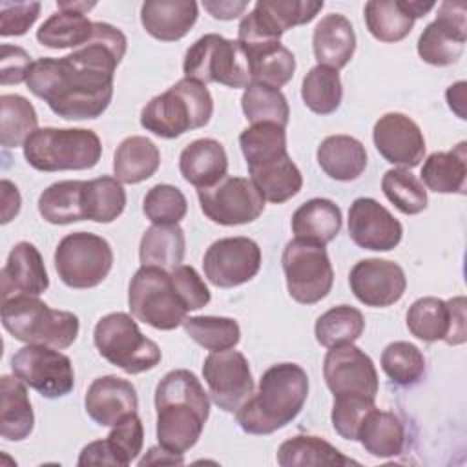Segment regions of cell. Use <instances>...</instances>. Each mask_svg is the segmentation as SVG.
Returning a JSON list of instances; mask_svg holds the SVG:
<instances>
[{
	"label": "cell",
	"mask_w": 467,
	"mask_h": 467,
	"mask_svg": "<svg viewBox=\"0 0 467 467\" xmlns=\"http://www.w3.org/2000/svg\"><path fill=\"white\" fill-rule=\"evenodd\" d=\"M208 281L219 288L248 283L261 268V248L250 237H223L208 246L202 257Z\"/></svg>",
	"instance_id": "obj_15"
},
{
	"label": "cell",
	"mask_w": 467,
	"mask_h": 467,
	"mask_svg": "<svg viewBox=\"0 0 467 467\" xmlns=\"http://www.w3.org/2000/svg\"><path fill=\"white\" fill-rule=\"evenodd\" d=\"M11 370L44 398H62L75 387L71 359L47 345H26L11 358Z\"/></svg>",
	"instance_id": "obj_13"
},
{
	"label": "cell",
	"mask_w": 467,
	"mask_h": 467,
	"mask_svg": "<svg viewBox=\"0 0 467 467\" xmlns=\"http://www.w3.org/2000/svg\"><path fill=\"white\" fill-rule=\"evenodd\" d=\"M2 301L15 296H40L49 286L44 259L35 244L29 241L16 243L0 274Z\"/></svg>",
	"instance_id": "obj_22"
},
{
	"label": "cell",
	"mask_w": 467,
	"mask_h": 467,
	"mask_svg": "<svg viewBox=\"0 0 467 467\" xmlns=\"http://www.w3.org/2000/svg\"><path fill=\"white\" fill-rule=\"evenodd\" d=\"M155 409L159 445L184 454L201 438L210 416V400L193 372L175 368L159 381Z\"/></svg>",
	"instance_id": "obj_2"
},
{
	"label": "cell",
	"mask_w": 467,
	"mask_h": 467,
	"mask_svg": "<svg viewBox=\"0 0 467 467\" xmlns=\"http://www.w3.org/2000/svg\"><path fill=\"white\" fill-rule=\"evenodd\" d=\"M283 272L288 294L301 305H314L328 296L334 285V268L325 246L292 239L283 250Z\"/></svg>",
	"instance_id": "obj_11"
},
{
	"label": "cell",
	"mask_w": 467,
	"mask_h": 467,
	"mask_svg": "<svg viewBox=\"0 0 467 467\" xmlns=\"http://www.w3.org/2000/svg\"><path fill=\"white\" fill-rule=\"evenodd\" d=\"M142 212L153 224H177L188 212V201L177 186L155 184L144 195Z\"/></svg>",
	"instance_id": "obj_50"
},
{
	"label": "cell",
	"mask_w": 467,
	"mask_h": 467,
	"mask_svg": "<svg viewBox=\"0 0 467 467\" xmlns=\"http://www.w3.org/2000/svg\"><path fill=\"white\" fill-rule=\"evenodd\" d=\"M128 305L133 317L157 330L177 328L188 314L173 288L170 272L157 266H140L133 274Z\"/></svg>",
	"instance_id": "obj_9"
},
{
	"label": "cell",
	"mask_w": 467,
	"mask_h": 467,
	"mask_svg": "<svg viewBox=\"0 0 467 467\" xmlns=\"http://www.w3.org/2000/svg\"><path fill=\"white\" fill-rule=\"evenodd\" d=\"M241 108L244 117L252 124L272 122L283 128H286L288 124L290 108L286 97L275 88L259 82H250L243 91Z\"/></svg>",
	"instance_id": "obj_43"
},
{
	"label": "cell",
	"mask_w": 467,
	"mask_h": 467,
	"mask_svg": "<svg viewBox=\"0 0 467 467\" xmlns=\"http://www.w3.org/2000/svg\"><path fill=\"white\" fill-rule=\"evenodd\" d=\"M126 208V192L122 182L115 177H97L86 181L84 186V212L86 219L95 223H111Z\"/></svg>",
	"instance_id": "obj_41"
},
{
	"label": "cell",
	"mask_w": 467,
	"mask_h": 467,
	"mask_svg": "<svg viewBox=\"0 0 467 467\" xmlns=\"http://www.w3.org/2000/svg\"><path fill=\"white\" fill-rule=\"evenodd\" d=\"M451 325V310L447 301L440 297H420L407 310L409 332L427 343L445 339Z\"/></svg>",
	"instance_id": "obj_45"
},
{
	"label": "cell",
	"mask_w": 467,
	"mask_h": 467,
	"mask_svg": "<svg viewBox=\"0 0 467 467\" xmlns=\"http://www.w3.org/2000/svg\"><path fill=\"white\" fill-rule=\"evenodd\" d=\"M348 235L363 250L389 252L400 244L403 226L376 199L358 197L348 210Z\"/></svg>",
	"instance_id": "obj_20"
},
{
	"label": "cell",
	"mask_w": 467,
	"mask_h": 467,
	"mask_svg": "<svg viewBox=\"0 0 467 467\" xmlns=\"http://www.w3.org/2000/svg\"><path fill=\"white\" fill-rule=\"evenodd\" d=\"M20 210V193L18 188L4 179L2 181V224L9 223Z\"/></svg>",
	"instance_id": "obj_59"
},
{
	"label": "cell",
	"mask_w": 467,
	"mask_h": 467,
	"mask_svg": "<svg viewBox=\"0 0 467 467\" xmlns=\"http://www.w3.org/2000/svg\"><path fill=\"white\" fill-rule=\"evenodd\" d=\"M381 368L392 383L410 387L425 374V358L416 345L392 341L381 352Z\"/></svg>",
	"instance_id": "obj_47"
},
{
	"label": "cell",
	"mask_w": 467,
	"mask_h": 467,
	"mask_svg": "<svg viewBox=\"0 0 467 467\" xmlns=\"http://www.w3.org/2000/svg\"><path fill=\"white\" fill-rule=\"evenodd\" d=\"M316 155L321 170L334 181H356L367 168V150L350 135L323 139Z\"/></svg>",
	"instance_id": "obj_30"
},
{
	"label": "cell",
	"mask_w": 467,
	"mask_h": 467,
	"mask_svg": "<svg viewBox=\"0 0 467 467\" xmlns=\"http://www.w3.org/2000/svg\"><path fill=\"white\" fill-rule=\"evenodd\" d=\"M2 325L18 341L67 348L78 336V317L57 310L36 296H15L2 301Z\"/></svg>",
	"instance_id": "obj_5"
},
{
	"label": "cell",
	"mask_w": 467,
	"mask_h": 467,
	"mask_svg": "<svg viewBox=\"0 0 467 467\" xmlns=\"http://www.w3.org/2000/svg\"><path fill=\"white\" fill-rule=\"evenodd\" d=\"M182 454H175L164 447H151L148 454L139 462V465H150V463H182Z\"/></svg>",
	"instance_id": "obj_61"
},
{
	"label": "cell",
	"mask_w": 467,
	"mask_h": 467,
	"mask_svg": "<svg viewBox=\"0 0 467 467\" xmlns=\"http://www.w3.org/2000/svg\"><path fill=\"white\" fill-rule=\"evenodd\" d=\"M179 171L186 182L210 188L226 177L228 157L224 146L215 139H197L179 155Z\"/></svg>",
	"instance_id": "obj_26"
},
{
	"label": "cell",
	"mask_w": 467,
	"mask_h": 467,
	"mask_svg": "<svg viewBox=\"0 0 467 467\" xmlns=\"http://www.w3.org/2000/svg\"><path fill=\"white\" fill-rule=\"evenodd\" d=\"M186 252V237L179 224L150 226L139 244V259L142 266H157L171 272L182 263Z\"/></svg>",
	"instance_id": "obj_34"
},
{
	"label": "cell",
	"mask_w": 467,
	"mask_h": 467,
	"mask_svg": "<svg viewBox=\"0 0 467 467\" xmlns=\"http://www.w3.org/2000/svg\"><path fill=\"white\" fill-rule=\"evenodd\" d=\"M312 49L319 66L341 69L356 51V33L350 20L339 13L323 16L312 35Z\"/></svg>",
	"instance_id": "obj_27"
},
{
	"label": "cell",
	"mask_w": 467,
	"mask_h": 467,
	"mask_svg": "<svg viewBox=\"0 0 467 467\" xmlns=\"http://www.w3.org/2000/svg\"><path fill=\"white\" fill-rule=\"evenodd\" d=\"M323 378L334 396L356 394L376 400L379 389L374 361L352 343L330 347L323 361Z\"/></svg>",
	"instance_id": "obj_17"
},
{
	"label": "cell",
	"mask_w": 467,
	"mask_h": 467,
	"mask_svg": "<svg viewBox=\"0 0 467 467\" xmlns=\"http://www.w3.org/2000/svg\"><path fill=\"white\" fill-rule=\"evenodd\" d=\"M197 16L199 5L193 0H146L140 7L142 27L161 42L181 40Z\"/></svg>",
	"instance_id": "obj_24"
},
{
	"label": "cell",
	"mask_w": 467,
	"mask_h": 467,
	"mask_svg": "<svg viewBox=\"0 0 467 467\" xmlns=\"http://www.w3.org/2000/svg\"><path fill=\"white\" fill-rule=\"evenodd\" d=\"M142 443L144 429L137 412H131L119 423H115L106 438V445L115 458V463L120 467L130 465L139 456V452L142 451Z\"/></svg>",
	"instance_id": "obj_51"
},
{
	"label": "cell",
	"mask_w": 467,
	"mask_h": 467,
	"mask_svg": "<svg viewBox=\"0 0 467 467\" xmlns=\"http://www.w3.org/2000/svg\"><path fill=\"white\" fill-rule=\"evenodd\" d=\"M365 330L363 314L350 305H337L323 312L314 327L319 345L330 348L336 345L354 343Z\"/></svg>",
	"instance_id": "obj_40"
},
{
	"label": "cell",
	"mask_w": 467,
	"mask_h": 467,
	"mask_svg": "<svg viewBox=\"0 0 467 467\" xmlns=\"http://www.w3.org/2000/svg\"><path fill=\"white\" fill-rule=\"evenodd\" d=\"M202 378L213 403L224 412H235L254 392L248 359L232 348L212 352L204 359Z\"/></svg>",
	"instance_id": "obj_18"
},
{
	"label": "cell",
	"mask_w": 467,
	"mask_h": 467,
	"mask_svg": "<svg viewBox=\"0 0 467 467\" xmlns=\"http://www.w3.org/2000/svg\"><path fill=\"white\" fill-rule=\"evenodd\" d=\"M356 441L376 458H392L403 451L405 429L396 414L374 407L361 421Z\"/></svg>",
	"instance_id": "obj_32"
},
{
	"label": "cell",
	"mask_w": 467,
	"mask_h": 467,
	"mask_svg": "<svg viewBox=\"0 0 467 467\" xmlns=\"http://www.w3.org/2000/svg\"><path fill=\"white\" fill-rule=\"evenodd\" d=\"M182 327L190 339L212 352L230 350L241 339V328L232 317L192 316L182 321Z\"/></svg>",
	"instance_id": "obj_46"
},
{
	"label": "cell",
	"mask_w": 467,
	"mask_h": 467,
	"mask_svg": "<svg viewBox=\"0 0 467 467\" xmlns=\"http://www.w3.org/2000/svg\"><path fill=\"white\" fill-rule=\"evenodd\" d=\"M128 40L120 29L93 22V36L73 53L33 62L27 89L66 120L100 117L113 97V75L126 55Z\"/></svg>",
	"instance_id": "obj_1"
},
{
	"label": "cell",
	"mask_w": 467,
	"mask_h": 467,
	"mask_svg": "<svg viewBox=\"0 0 467 467\" xmlns=\"http://www.w3.org/2000/svg\"><path fill=\"white\" fill-rule=\"evenodd\" d=\"M372 140L379 155L390 164L407 170L423 161L425 137L420 126L403 113L390 111L381 115L374 124Z\"/></svg>",
	"instance_id": "obj_21"
},
{
	"label": "cell",
	"mask_w": 467,
	"mask_h": 467,
	"mask_svg": "<svg viewBox=\"0 0 467 467\" xmlns=\"http://www.w3.org/2000/svg\"><path fill=\"white\" fill-rule=\"evenodd\" d=\"M212 113L213 100L208 88L184 77L142 108L140 126L161 139H177L206 126Z\"/></svg>",
	"instance_id": "obj_4"
},
{
	"label": "cell",
	"mask_w": 467,
	"mask_h": 467,
	"mask_svg": "<svg viewBox=\"0 0 467 467\" xmlns=\"http://www.w3.org/2000/svg\"><path fill=\"white\" fill-rule=\"evenodd\" d=\"M306 396L305 368L296 363H277L263 372L257 392L235 410V420L248 434H272L301 412Z\"/></svg>",
	"instance_id": "obj_3"
},
{
	"label": "cell",
	"mask_w": 467,
	"mask_h": 467,
	"mask_svg": "<svg viewBox=\"0 0 467 467\" xmlns=\"http://www.w3.org/2000/svg\"><path fill=\"white\" fill-rule=\"evenodd\" d=\"M93 343L106 361L128 374L151 370L162 358L159 345L146 337L137 321L126 312H111L100 317L93 330Z\"/></svg>",
	"instance_id": "obj_7"
},
{
	"label": "cell",
	"mask_w": 467,
	"mask_h": 467,
	"mask_svg": "<svg viewBox=\"0 0 467 467\" xmlns=\"http://www.w3.org/2000/svg\"><path fill=\"white\" fill-rule=\"evenodd\" d=\"M239 146L246 164L286 151V131L272 122L252 124L239 135Z\"/></svg>",
	"instance_id": "obj_49"
},
{
	"label": "cell",
	"mask_w": 467,
	"mask_h": 467,
	"mask_svg": "<svg viewBox=\"0 0 467 467\" xmlns=\"http://www.w3.org/2000/svg\"><path fill=\"white\" fill-rule=\"evenodd\" d=\"M374 400L356 394H341L334 396L332 405V427L334 431L350 441L358 440V431L365 416L374 409Z\"/></svg>",
	"instance_id": "obj_52"
},
{
	"label": "cell",
	"mask_w": 467,
	"mask_h": 467,
	"mask_svg": "<svg viewBox=\"0 0 467 467\" xmlns=\"http://www.w3.org/2000/svg\"><path fill=\"white\" fill-rule=\"evenodd\" d=\"M368 33L379 42H400L414 27L416 18L405 0H370L363 9Z\"/></svg>",
	"instance_id": "obj_39"
},
{
	"label": "cell",
	"mask_w": 467,
	"mask_h": 467,
	"mask_svg": "<svg viewBox=\"0 0 467 467\" xmlns=\"http://www.w3.org/2000/svg\"><path fill=\"white\" fill-rule=\"evenodd\" d=\"M78 465H117L115 458L111 456L106 440H97L88 443L78 456Z\"/></svg>",
	"instance_id": "obj_57"
},
{
	"label": "cell",
	"mask_w": 467,
	"mask_h": 467,
	"mask_svg": "<svg viewBox=\"0 0 467 467\" xmlns=\"http://www.w3.org/2000/svg\"><path fill=\"white\" fill-rule=\"evenodd\" d=\"M252 82H259L279 89L292 80L296 71V57L279 40L252 46L244 49Z\"/></svg>",
	"instance_id": "obj_35"
},
{
	"label": "cell",
	"mask_w": 467,
	"mask_h": 467,
	"mask_svg": "<svg viewBox=\"0 0 467 467\" xmlns=\"http://www.w3.org/2000/svg\"><path fill=\"white\" fill-rule=\"evenodd\" d=\"M405 5L409 9V13L414 16V18H421L425 16L431 9H434L436 2H421V0H405Z\"/></svg>",
	"instance_id": "obj_62"
},
{
	"label": "cell",
	"mask_w": 467,
	"mask_h": 467,
	"mask_svg": "<svg viewBox=\"0 0 467 467\" xmlns=\"http://www.w3.org/2000/svg\"><path fill=\"white\" fill-rule=\"evenodd\" d=\"M86 181H58L47 186L38 197V212L51 224H71L86 219L84 212Z\"/></svg>",
	"instance_id": "obj_37"
},
{
	"label": "cell",
	"mask_w": 467,
	"mask_h": 467,
	"mask_svg": "<svg viewBox=\"0 0 467 467\" xmlns=\"http://www.w3.org/2000/svg\"><path fill=\"white\" fill-rule=\"evenodd\" d=\"M381 190L405 215H416L427 208V190L423 182L405 168L387 170L381 179Z\"/></svg>",
	"instance_id": "obj_48"
},
{
	"label": "cell",
	"mask_w": 467,
	"mask_h": 467,
	"mask_svg": "<svg viewBox=\"0 0 467 467\" xmlns=\"http://www.w3.org/2000/svg\"><path fill=\"white\" fill-rule=\"evenodd\" d=\"M339 206L323 197L303 202L292 215V232L296 239H303L316 244H328L341 230Z\"/></svg>",
	"instance_id": "obj_29"
},
{
	"label": "cell",
	"mask_w": 467,
	"mask_h": 467,
	"mask_svg": "<svg viewBox=\"0 0 467 467\" xmlns=\"http://www.w3.org/2000/svg\"><path fill=\"white\" fill-rule=\"evenodd\" d=\"M33 62L26 49L11 44H2V58H0V82L2 86L7 84H20L27 80L29 69Z\"/></svg>",
	"instance_id": "obj_55"
},
{
	"label": "cell",
	"mask_w": 467,
	"mask_h": 467,
	"mask_svg": "<svg viewBox=\"0 0 467 467\" xmlns=\"http://www.w3.org/2000/svg\"><path fill=\"white\" fill-rule=\"evenodd\" d=\"M465 88H467V82H465V80H460V82L449 86V89L445 91V99H447L449 108H451L462 120L467 119V117H465Z\"/></svg>",
	"instance_id": "obj_60"
},
{
	"label": "cell",
	"mask_w": 467,
	"mask_h": 467,
	"mask_svg": "<svg viewBox=\"0 0 467 467\" xmlns=\"http://www.w3.org/2000/svg\"><path fill=\"white\" fill-rule=\"evenodd\" d=\"M40 2H0V35L20 36L36 22Z\"/></svg>",
	"instance_id": "obj_54"
},
{
	"label": "cell",
	"mask_w": 467,
	"mask_h": 467,
	"mask_svg": "<svg viewBox=\"0 0 467 467\" xmlns=\"http://www.w3.org/2000/svg\"><path fill=\"white\" fill-rule=\"evenodd\" d=\"M301 97L305 106L317 115L334 113L343 99V86L339 73L327 66H314L301 84Z\"/></svg>",
	"instance_id": "obj_42"
},
{
	"label": "cell",
	"mask_w": 467,
	"mask_h": 467,
	"mask_svg": "<svg viewBox=\"0 0 467 467\" xmlns=\"http://www.w3.org/2000/svg\"><path fill=\"white\" fill-rule=\"evenodd\" d=\"M139 398L135 387L119 376H100L93 379L84 396L88 416L100 427H113L122 418L137 412Z\"/></svg>",
	"instance_id": "obj_23"
},
{
	"label": "cell",
	"mask_w": 467,
	"mask_h": 467,
	"mask_svg": "<svg viewBox=\"0 0 467 467\" xmlns=\"http://www.w3.org/2000/svg\"><path fill=\"white\" fill-rule=\"evenodd\" d=\"M451 310V325L449 334L443 339L449 345H462L467 339V317H465V297L458 296L447 301Z\"/></svg>",
	"instance_id": "obj_56"
},
{
	"label": "cell",
	"mask_w": 467,
	"mask_h": 467,
	"mask_svg": "<svg viewBox=\"0 0 467 467\" xmlns=\"http://www.w3.org/2000/svg\"><path fill=\"white\" fill-rule=\"evenodd\" d=\"M348 285L356 299L365 306L385 308L403 297L407 277L398 263L370 257L361 259L352 266Z\"/></svg>",
	"instance_id": "obj_19"
},
{
	"label": "cell",
	"mask_w": 467,
	"mask_h": 467,
	"mask_svg": "<svg viewBox=\"0 0 467 467\" xmlns=\"http://www.w3.org/2000/svg\"><path fill=\"white\" fill-rule=\"evenodd\" d=\"M202 213L215 224L237 226L255 221L265 210V199L246 177L226 175L210 188L197 190Z\"/></svg>",
	"instance_id": "obj_14"
},
{
	"label": "cell",
	"mask_w": 467,
	"mask_h": 467,
	"mask_svg": "<svg viewBox=\"0 0 467 467\" xmlns=\"http://www.w3.org/2000/svg\"><path fill=\"white\" fill-rule=\"evenodd\" d=\"M58 9H73V11H78V13H84L88 9H91L95 5V2H64V0H58L57 2Z\"/></svg>",
	"instance_id": "obj_63"
},
{
	"label": "cell",
	"mask_w": 467,
	"mask_h": 467,
	"mask_svg": "<svg viewBox=\"0 0 467 467\" xmlns=\"http://www.w3.org/2000/svg\"><path fill=\"white\" fill-rule=\"evenodd\" d=\"M113 266L109 243L91 232H73L60 239L55 250V270L69 288L100 285Z\"/></svg>",
	"instance_id": "obj_10"
},
{
	"label": "cell",
	"mask_w": 467,
	"mask_h": 467,
	"mask_svg": "<svg viewBox=\"0 0 467 467\" xmlns=\"http://www.w3.org/2000/svg\"><path fill=\"white\" fill-rule=\"evenodd\" d=\"M170 275H171L173 288L188 312L199 310L210 303V297H212L210 290L193 266L179 265L170 272Z\"/></svg>",
	"instance_id": "obj_53"
},
{
	"label": "cell",
	"mask_w": 467,
	"mask_h": 467,
	"mask_svg": "<svg viewBox=\"0 0 467 467\" xmlns=\"http://www.w3.org/2000/svg\"><path fill=\"white\" fill-rule=\"evenodd\" d=\"M465 2H441L436 18L418 38V55L431 66H451L458 62L467 42Z\"/></svg>",
	"instance_id": "obj_16"
},
{
	"label": "cell",
	"mask_w": 467,
	"mask_h": 467,
	"mask_svg": "<svg viewBox=\"0 0 467 467\" xmlns=\"http://www.w3.org/2000/svg\"><path fill=\"white\" fill-rule=\"evenodd\" d=\"M36 111L26 97H0V142L4 148L24 146L27 137L36 130Z\"/></svg>",
	"instance_id": "obj_44"
},
{
	"label": "cell",
	"mask_w": 467,
	"mask_h": 467,
	"mask_svg": "<svg viewBox=\"0 0 467 467\" xmlns=\"http://www.w3.org/2000/svg\"><path fill=\"white\" fill-rule=\"evenodd\" d=\"M277 463L281 467H343L358 465V462L343 456L327 440L308 434H297L285 440L277 449Z\"/></svg>",
	"instance_id": "obj_33"
},
{
	"label": "cell",
	"mask_w": 467,
	"mask_h": 467,
	"mask_svg": "<svg viewBox=\"0 0 467 467\" xmlns=\"http://www.w3.org/2000/svg\"><path fill=\"white\" fill-rule=\"evenodd\" d=\"M35 427V414L26 383L20 378L0 379V436L7 441L26 440Z\"/></svg>",
	"instance_id": "obj_28"
},
{
	"label": "cell",
	"mask_w": 467,
	"mask_h": 467,
	"mask_svg": "<svg viewBox=\"0 0 467 467\" xmlns=\"http://www.w3.org/2000/svg\"><path fill=\"white\" fill-rule=\"evenodd\" d=\"M27 164L38 171L89 170L102 157V144L86 128H36L24 142Z\"/></svg>",
	"instance_id": "obj_6"
},
{
	"label": "cell",
	"mask_w": 467,
	"mask_h": 467,
	"mask_svg": "<svg viewBox=\"0 0 467 467\" xmlns=\"http://www.w3.org/2000/svg\"><path fill=\"white\" fill-rule=\"evenodd\" d=\"M467 179L465 142L451 151L431 153L421 166V182L436 193H463Z\"/></svg>",
	"instance_id": "obj_36"
},
{
	"label": "cell",
	"mask_w": 467,
	"mask_h": 467,
	"mask_svg": "<svg viewBox=\"0 0 467 467\" xmlns=\"http://www.w3.org/2000/svg\"><path fill=\"white\" fill-rule=\"evenodd\" d=\"M182 71L186 78L204 86L215 82L237 89L252 82L248 58L241 44L217 33H208L188 47Z\"/></svg>",
	"instance_id": "obj_8"
},
{
	"label": "cell",
	"mask_w": 467,
	"mask_h": 467,
	"mask_svg": "<svg viewBox=\"0 0 467 467\" xmlns=\"http://www.w3.org/2000/svg\"><path fill=\"white\" fill-rule=\"evenodd\" d=\"M323 5L317 0H259L243 16L237 29V42L243 49L275 42L285 31L314 20Z\"/></svg>",
	"instance_id": "obj_12"
},
{
	"label": "cell",
	"mask_w": 467,
	"mask_h": 467,
	"mask_svg": "<svg viewBox=\"0 0 467 467\" xmlns=\"http://www.w3.org/2000/svg\"><path fill=\"white\" fill-rule=\"evenodd\" d=\"M204 9L217 20H234L237 16H241L246 7L248 2H237V0H204L202 2Z\"/></svg>",
	"instance_id": "obj_58"
},
{
	"label": "cell",
	"mask_w": 467,
	"mask_h": 467,
	"mask_svg": "<svg viewBox=\"0 0 467 467\" xmlns=\"http://www.w3.org/2000/svg\"><path fill=\"white\" fill-rule=\"evenodd\" d=\"M161 166L159 148L146 137L124 139L113 155L115 179L124 184H137L150 179Z\"/></svg>",
	"instance_id": "obj_31"
},
{
	"label": "cell",
	"mask_w": 467,
	"mask_h": 467,
	"mask_svg": "<svg viewBox=\"0 0 467 467\" xmlns=\"http://www.w3.org/2000/svg\"><path fill=\"white\" fill-rule=\"evenodd\" d=\"M91 36L93 22L84 13L73 9H58L36 29V40L49 49H78Z\"/></svg>",
	"instance_id": "obj_38"
},
{
	"label": "cell",
	"mask_w": 467,
	"mask_h": 467,
	"mask_svg": "<svg viewBox=\"0 0 467 467\" xmlns=\"http://www.w3.org/2000/svg\"><path fill=\"white\" fill-rule=\"evenodd\" d=\"M250 179L265 201L281 204L296 197L303 186V175L288 151L248 164Z\"/></svg>",
	"instance_id": "obj_25"
}]
</instances>
